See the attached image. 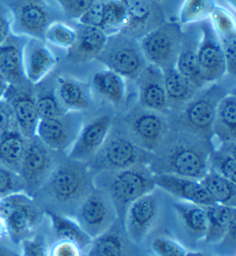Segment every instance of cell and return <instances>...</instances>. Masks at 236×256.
<instances>
[{"instance_id": "cell-3", "label": "cell", "mask_w": 236, "mask_h": 256, "mask_svg": "<svg viewBox=\"0 0 236 256\" xmlns=\"http://www.w3.org/2000/svg\"><path fill=\"white\" fill-rule=\"evenodd\" d=\"M154 152L141 148L127 130L112 126L108 136L88 163L91 172H116L136 164H150Z\"/></svg>"}, {"instance_id": "cell-20", "label": "cell", "mask_w": 236, "mask_h": 256, "mask_svg": "<svg viewBox=\"0 0 236 256\" xmlns=\"http://www.w3.org/2000/svg\"><path fill=\"white\" fill-rule=\"evenodd\" d=\"M135 80L138 84V100L142 108L158 113L168 111L162 69L148 63Z\"/></svg>"}, {"instance_id": "cell-11", "label": "cell", "mask_w": 236, "mask_h": 256, "mask_svg": "<svg viewBox=\"0 0 236 256\" xmlns=\"http://www.w3.org/2000/svg\"><path fill=\"white\" fill-rule=\"evenodd\" d=\"M76 216L82 230L94 239L113 226L116 208L108 194L94 189L78 206Z\"/></svg>"}, {"instance_id": "cell-37", "label": "cell", "mask_w": 236, "mask_h": 256, "mask_svg": "<svg viewBox=\"0 0 236 256\" xmlns=\"http://www.w3.org/2000/svg\"><path fill=\"white\" fill-rule=\"evenodd\" d=\"M88 248L86 256H124L126 254L122 239L110 230L94 238Z\"/></svg>"}, {"instance_id": "cell-7", "label": "cell", "mask_w": 236, "mask_h": 256, "mask_svg": "<svg viewBox=\"0 0 236 256\" xmlns=\"http://www.w3.org/2000/svg\"><path fill=\"white\" fill-rule=\"evenodd\" d=\"M154 172L149 164H136L113 172L107 190L116 208H126L130 202L155 190Z\"/></svg>"}, {"instance_id": "cell-1", "label": "cell", "mask_w": 236, "mask_h": 256, "mask_svg": "<svg viewBox=\"0 0 236 256\" xmlns=\"http://www.w3.org/2000/svg\"><path fill=\"white\" fill-rule=\"evenodd\" d=\"M158 155L154 154L150 169L154 174L186 177L200 180L208 169L210 142L188 134L180 133L166 147L160 146Z\"/></svg>"}, {"instance_id": "cell-16", "label": "cell", "mask_w": 236, "mask_h": 256, "mask_svg": "<svg viewBox=\"0 0 236 256\" xmlns=\"http://www.w3.org/2000/svg\"><path fill=\"white\" fill-rule=\"evenodd\" d=\"M112 126L113 118L110 114L96 116V119L84 124L69 149V158L84 163L90 162L102 148Z\"/></svg>"}, {"instance_id": "cell-17", "label": "cell", "mask_w": 236, "mask_h": 256, "mask_svg": "<svg viewBox=\"0 0 236 256\" xmlns=\"http://www.w3.org/2000/svg\"><path fill=\"white\" fill-rule=\"evenodd\" d=\"M126 7L127 24L121 33L140 40L146 33L164 22L160 2L152 0H121Z\"/></svg>"}, {"instance_id": "cell-53", "label": "cell", "mask_w": 236, "mask_h": 256, "mask_svg": "<svg viewBox=\"0 0 236 256\" xmlns=\"http://www.w3.org/2000/svg\"><path fill=\"white\" fill-rule=\"evenodd\" d=\"M227 2L230 4V5L233 7V8L235 10V6H236V0H227Z\"/></svg>"}, {"instance_id": "cell-35", "label": "cell", "mask_w": 236, "mask_h": 256, "mask_svg": "<svg viewBox=\"0 0 236 256\" xmlns=\"http://www.w3.org/2000/svg\"><path fill=\"white\" fill-rule=\"evenodd\" d=\"M34 96L40 119L56 118L68 112L57 97L56 86L52 84L42 85L36 92H34Z\"/></svg>"}, {"instance_id": "cell-4", "label": "cell", "mask_w": 236, "mask_h": 256, "mask_svg": "<svg viewBox=\"0 0 236 256\" xmlns=\"http://www.w3.org/2000/svg\"><path fill=\"white\" fill-rule=\"evenodd\" d=\"M224 96L222 86L213 84L205 91L193 96L183 106L180 122L183 130L202 140L210 142L213 138L212 125L218 102Z\"/></svg>"}, {"instance_id": "cell-36", "label": "cell", "mask_w": 236, "mask_h": 256, "mask_svg": "<svg viewBox=\"0 0 236 256\" xmlns=\"http://www.w3.org/2000/svg\"><path fill=\"white\" fill-rule=\"evenodd\" d=\"M127 24L126 7L121 0L104 2L102 30L107 36L119 34Z\"/></svg>"}, {"instance_id": "cell-44", "label": "cell", "mask_w": 236, "mask_h": 256, "mask_svg": "<svg viewBox=\"0 0 236 256\" xmlns=\"http://www.w3.org/2000/svg\"><path fill=\"white\" fill-rule=\"evenodd\" d=\"M21 254L22 256H49L48 247L44 236H35L21 240Z\"/></svg>"}, {"instance_id": "cell-28", "label": "cell", "mask_w": 236, "mask_h": 256, "mask_svg": "<svg viewBox=\"0 0 236 256\" xmlns=\"http://www.w3.org/2000/svg\"><path fill=\"white\" fill-rule=\"evenodd\" d=\"M26 138L18 127L10 128L0 134V163L19 174Z\"/></svg>"}, {"instance_id": "cell-49", "label": "cell", "mask_w": 236, "mask_h": 256, "mask_svg": "<svg viewBox=\"0 0 236 256\" xmlns=\"http://www.w3.org/2000/svg\"><path fill=\"white\" fill-rule=\"evenodd\" d=\"M8 82L5 80V77L2 76V74H0V100H2L4 98V94H5V92L7 90V88H8Z\"/></svg>"}, {"instance_id": "cell-23", "label": "cell", "mask_w": 236, "mask_h": 256, "mask_svg": "<svg viewBox=\"0 0 236 256\" xmlns=\"http://www.w3.org/2000/svg\"><path fill=\"white\" fill-rule=\"evenodd\" d=\"M154 180L156 186L186 202L200 206L216 204L207 194L205 188L196 180L169 175V174H154Z\"/></svg>"}, {"instance_id": "cell-32", "label": "cell", "mask_w": 236, "mask_h": 256, "mask_svg": "<svg viewBox=\"0 0 236 256\" xmlns=\"http://www.w3.org/2000/svg\"><path fill=\"white\" fill-rule=\"evenodd\" d=\"M47 214L50 219L54 233L60 240L71 241V242L78 244L82 250L90 246L92 239L82 230L77 222L52 211H47Z\"/></svg>"}, {"instance_id": "cell-40", "label": "cell", "mask_w": 236, "mask_h": 256, "mask_svg": "<svg viewBox=\"0 0 236 256\" xmlns=\"http://www.w3.org/2000/svg\"><path fill=\"white\" fill-rule=\"evenodd\" d=\"M210 21L221 41L236 36L235 35V20L232 14L222 7L216 6L210 16Z\"/></svg>"}, {"instance_id": "cell-12", "label": "cell", "mask_w": 236, "mask_h": 256, "mask_svg": "<svg viewBox=\"0 0 236 256\" xmlns=\"http://www.w3.org/2000/svg\"><path fill=\"white\" fill-rule=\"evenodd\" d=\"M83 125L82 112L69 111L56 118L38 120L35 136L52 152H68Z\"/></svg>"}, {"instance_id": "cell-6", "label": "cell", "mask_w": 236, "mask_h": 256, "mask_svg": "<svg viewBox=\"0 0 236 256\" xmlns=\"http://www.w3.org/2000/svg\"><path fill=\"white\" fill-rule=\"evenodd\" d=\"M96 60L105 64L107 69L128 80H136L148 64L141 52L138 40L122 33L108 36L102 54Z\"/></svg>"}, {"instance_id": "cell-15", "label": "cell", "mask_w": 236, "mask_h": 256, "mask_svg": "<svg viewBox=\"0 0 236 256\" xmlns=\"http://www.w3.org/2000/svg\"><path fill=\"white\" fill-rule=\"evenodd\" d=\"M30 85V83L22 85L10 84L2 98V100L6 102L12 110L18 128L26 138L35 136L36 126L40 120L35 104L34 91L32 90Z\"/></svg>"}, {"instance_id": "cell-48", "label": "cell", "mask_w": 236, "mask_h": 256, "mask_svg": "<svg viewBox=\"0 0 236 256\" xmlns=\"http://www.w3.org/2000/svg\"><path fill=\"white\" fill-rule=\"evenodd\" d=\"M10 22H12V19H10L8 8L0 4V44L10 34Z\"/></svg>"}, {"instance_id": "cell-52", "label": "cell", "mask_w": 236, "mask_h": 256, "mask_svg": "<svg viewBox=\"0 0 236 256\" xmlns=\"http://www.w3.org/2000/svg\"><path fill=\"white\" fill-rule=\"evenodd\" d=\"M186 256H210L204 253H199V252H188Z\"/></svg>"}, {"instance_id": "cell-25", "label": "cell", "mask_w": 236, "mask_h": 256, "mask_svg": "<svg viewBox=\"0 0 236 256\" xmlns=\"http://www.w3.org/2000/svg\"><path fill=\"white\" fill-rule=\"evenodd\" d=\"M56 92L60 104L68 112H83L92 104L90 86L74 78L62 76L57 78Z\"/></svg>"}, {"instance_id": "cell-41", "label": "cell", "mask_w": 236, "mask_h": 256, "mask_svg": "<svg viewBox=\"0 0 236 256\" xmlns=\"http://www.w3.org/2000/svg\"><path fill=\"white\" fill-rule=\"evenodd\" d=\"M24 191V183L20 174L6 168L0 163V198Z\"/></svg>"}, {"instance_id": "cell-54", "label": "cell", "mask_w": 236, "mask_h": 256, "mask_svg": "<svg viewBox=\"0 0 236 256\" xmlns=\"http://www.w3.org/2000/svg\"><path fill=\"white\" fill-rule=\"evenodd\" d=\"M152 2H160V0H152Z\"/></svg>"}, {"instance_id": "cell-30", "label": "cell", "mask_w": 236, "mask_h": 256, "mask_svg": "<svg viewBox=\"0 0 236 256\" xmlns=\"http://www.w3.org/2000/svg\"><path fill=\"white\" fill-rule=\"evenodd\" d=\"M94 90L114 105H120L126 98L124 78L114 71L106 69L96 72L92 78Z\"/></svg>"}, {"instance_id": "cell-18", "label": "cell", "mask_w": 236, "mask_h": 256, "mask_svg": "<svg viewBox=\"0 0 236 256\" xmlns=\"http://www.w3.org/2000/svg\"><path fill=\"white\" fill-rule=\"evenodd\" d=\"M158 198L150 194L130 202L126 211V230L130 240L140 244L148 236L158 216Z\"/></svg>"}, {"instance_id": "cell-51", "label": "cell", "mask_w": 236, "mask_h": 256, "mask_svg": "<svg viewBox=\"0 0 236 256\" xmlns=\"http://www.w3.org/2000/svg\"><path fill=\"white\" fill-rule=\"evenodd\" d=\"M7 236V227H6V224H5V220L2 216H0V240L2 239V238H5Z\"/></svg>"}, {"instance_id": "cell-13", "label": "cell", "mask_w": 236, "mask_h": 256, "mask_svg": "<svg viewBox=\"0 0 236 256\" xmlns=\"http://www.w3.org/2000/svg\"><path fill=\"white\" fill-rule=\"evenodd\" d=\"M128 133L133 140L150 152H157L169 133L166 120L158 112L140 108L126 116Z\"/></svg>"}, {"instance_id": "cell-27", "label": "cell", "mask_w": 236, "mask_h": 256, "mask_svg": "<svg viewBox=\"0 0 236 256\" xmlns=\"http://www.w3.org/2000/svg\"><path fill=\"white\" fill-rule=\"evenodd\" d=\"M213 136L222 142H235L236 138V97L224 94L218 102L212 125Z\"/></svg>"}, {"instance_id": "cell-43", "label": "cell", "mask_w": 236, "mask_h": 256, "mask_svg": "<svg viewBox=\"0 0 236 256\" xmlns=\"http://www.w3.org/2000/svg\"><path fill=\"white\" fill-rule=\"evenodd\" d=\"M68 19L78 20L85 10L99 0H56Z\"/></svg>"}, {"instance_id": "cell-9", "label": "cell", "mask_w": 236, "mask_h": 256, "mask_svg": "<svg viewBox=\"0 0 236 256\" xmlns=\"http://www.w3.org/2000/svg\"><path fill=\"white\" fill-rule=\"evenodd\" d=\"M0 216L5 220L7 236L13 242H20L42 219L41 210L24 192L2 198Z\"/></svg>"}, {"instance_id": "cell-45", "label": "cell", "mask_w": 236, "mask_h": 256, "mask_svg": "<svg viewBox=\"0 0 236 256\" xmlns=\"http://www.w3.org/2000/svg\"><path fill=\"white\" fill-rule=\"evenodd\" d=\"M102 8H104V2L99 0L96 4H94L90 8H88L82 16L78 18V24H84V26L96 27L102 30Z\"/></svg>"}, {"instance_id": "cell-14", "label": "cell", "mask_w": 236, "mask_h": 256, "mask_svg": "<svg viewBox=\"0 0 236 256\" xmlns=\"http://www.w3.org/2000/svg\"><path fill=\"white\" fill-rule=\"evenodd\" d=\"M200 36L198 63L205 83H214L226 74V63L222 44L210 24V19L199 22Z\"/></svg>"}, {"instance_id": "cell-10", "label": "cell", "mask_w": 236, "mask_h": 256, "mask_svg": "<svg viewBox=\"0 0 236 256\" xmlns=\"http://www.w3.org/2000/svg\"><path fill=\"white\" fill-rule=\"evenodd\" d=\"M52 152L38 136L26 138L19 174L24 183V190L30 194L40 190L55 169Z\"/></svg>"}, {"instance_id": "cell-26", "label": "cell", "mask_w": 236, "mask_h": 256, "mask_svg": "<svg viewBox=\"0 0 236 256\" xmlns=\"http://www.w3.org/2000/svg\"><path fill=\"white\" fill-rule=\"evenodd\" d=\"M162 72L168 110H182L188 100H191L198 90L176 69V66L168 68L162 70Z\"/></svg>"}, {"instance_id": "cell-33", "label": "cell", "mask_w": 236, "mask_h": 256, "mask_svg": "<svg viewBox=\"0 0 236 256\" xmlns=\"http://www.w3.org/2000/svg\"><path fill=\"white\" fill-rule=\"evenodd\" d=\"M205 188L207 194L216 204L235 208L236 202V186L235 182L224 178L213 172H208L199 180Z\"/></svg>"}, {"instance_id": "cell-46", "label": "cell", "mask_w": 236, "mask_h": 256, "mask_svg": "<svg viewBox=\"0 0 236 256\" xmlns=\"http://www.w3.org/2000/svg\"><path fill=\"white\" fill-rule=\"evenodd\" d=\"M221 44H222L224 63H226V74L234 76L236 70V36L222 40Z\"/></svg>"}, {"instance_id": "cell-42", "label": "cell", "mask_w": 236, "mask_h": 256, "mask_svg": "<svg viewBox=\"0 0 236 256\" xmlns=\"http://www.w3.org/2000/svg\"><path fill=\"white\" fill-rule=\"evenodd\" d=\"M152 250L157 256H186L188 252L180 242L170 238H156L152 242Z\"/></svg>"}, {"instance_id": "cell-31", "label": "cell", "mask_w": 236, "mask_h": 256, "mask_svg": "<svg viewBox=\"0 0 236 256\" xmlns=\"http://www.w3.org/2000/svg\"><path fill=\"white\" fill-rule=\"evenodd\" d=\"M204 208H205L207 218H208L205 241L208 244L222 242L227 236V227L232 216L236 213L235 208L212 204L204 206Z\"/></svg>"}, {"instance_id": "cell-55", "label": "cell", "mask_w": 236, "mask_h": 256, "mask_svg": "<svg viewBox=\"0 0 236 256\" xmlns=\"http://www.w3.org/2000/svg\"><path fill=\"white\" fill-rule=\"evenodd\" d=\"M0 205H2V198H0Z\"/></svg>"}, {"instance_id": "cell-22", "label": "cell", "mask_w": 236, "mask_h": 256, "mask_svg": "<svg viewBox=\"0 0 236 256\" xmlns=\"http://www.w3.org/2000/svg\"><path fill=\"white\" fill-rule=\"evenodd\" d=\"M56 66V58L44 40L28 38L24 47V69L30 84H40Z\"/></svg>"}, {"instance_id": "cell-19", "label": "cell", "mask_w": 236, "mask_h": 256, "mask_svg": "<svg viewBox=\"0 0 236 256\" xmlns=\"http://www.w3.org/2000/svg\"><path fill=\"white\" fill-rule=\"evenodd\" d=\"M200 36H202V32H200L199 24L196 26V24H190L183 28L180 48L176 62V69L194 85L196 90L202 88L206 84L198 63Z\"/></svg>"}, {"instance_id": "cell-39", "label": "cell", "mask_w": 236, "mask_h": 256, "mask_svg": "<svg viewBox=\"0 0 236 256\" xmlns=\"http://www.w3.org/2000/svg\"><path fill=\"white\" fill-rule=\"evenodd\" d=\"M44 41L69 50L76 41V32L74 27L68 26L60 21H54L46 30Z\"/></svg>"}, {"instance_id": "cell-50", "label": "cell", "mask_w": 236, "mask_h": 256, "mask_svg": "<svg viewBox=\"0 0 236 256\" xmlns=\"http://www.w3.org/2000/svg\"><path fill=\"white\" fill-rule=\"evenodd\" d=\"M0 256H19L16 252L0 244Z\"/></svg>"}, {"instance_id": "cell-5", "label": "cell", "mask_w": 236, "mask_h": 256, "mask_svg": "<svg viewBox=\"0 0 236 256\" xmlns=\"http://www.w3.org/2000/svg\"><path fill=\"white\" fill-rule=\"evenodd\" d=\"M183 27L178 22H166L154 28L138 40L146 63L160 69L176 66Z\"/></svg>"}, {"instance_id": "cell-2", "label": "cell", "mask_w": 236, "mask_h": 256, "mask_svg": "<svg viewBox=\"0 0 236 256\" xmlns=\"http://www.w3.org/2000/svg\"><path fill=\"white\" fill-rule=\"evenodd\" d=\"M92 190L94 178L88 163L69 158L55 166L38 191H44L58 208H70L76 204L80 206Z\"/></svg>"}, {"instance_id": "cell-47", "label": "cell", "mask_w": 236, "mask_h": 256, "mask_svg": "<svg viewBox=\"0 0 236 256\" xmlns=\"http://www.w3.org/2000/svg\"><path fill=\"white\" fill-rule=\"evenodd\" d=\"M49 256H83L82 248L78 244L66 240H60L52 246Z\"/></svg>"}, {"instance_id": "cell-8", "label": "cell", "mask_w": 236, "mask_h": 256, "mask_svg": "<svg viewBox=\"0 0 236 256\" xmlns=\"http://www.w3.org/2000/svg\"><path fill=\"white\" fill-rule=\"evenodd\" d=\"M10 33L44 41V33L52 24L54 13L46 0H12L8 4Z\"/></svg>"}, {"instance_id": "cell-34", "label": "cell", "mask_w": 236, "mask_h": 256, "mask_svg": "<svg viewBox=\"0 0 236 256\" xmlns=\"http://www.w3.org/2000/svg\"><path fill=\"white\" fill-rule=\"evenodd\" d=\"M235 142H222L219 148L212 149L208 156V169L224 178L236 180Z\"/></svg>"}, {"instance_id": "cell-29", "label": "cell", "mask_w": 236, "mask_h": 256, "mask_svg": "<svg viewBox=\"0 0 236 256\" xmlns=\"http://www.w3.org/2000/svg\"><path fill=\"white\" fill-rule=\"evenodd\" d=\"M174 208L192 239L196 241L205 239L208 218L204 206L185 202L174 204Z\"/></svg>"}, {"instance_id": "cell-38", "label": "cell", "mask_w": 236, "mask_h": 256, "mask_svg": "<svg viewBox=\"0 0 236 256\" xmlns=\"http://www.w3.org/2000/svg\"><path fill=\"white\" fill-rule=\"evenodd\" d=\"M216 6V0H185L180 13V24H196L208 19Z\"/></svg>"}, {"instance_id": "cell-21", "label": "cell", "mask_w": 236, "mask_h": 256, "mask_svg": "<svg viewBox=\"0 0 236 256\" xmlns=\"http://www.w3.org/2000/svg\"><path fill=\"white\" fill-rule=\"evenodd\" d=\"M27 40V36L10 33L0 44V74L8 84L30 83L26 80L24 69V47Z\"/></svg>"}, {"instance_id": "cell-24", "label": "cell", "mask_w": 236, "mask_h": 256, "mask_svg": "<svg viewBox=\"0 0 236 256\" xmlns=\"http://www.w3.org/2000/svg\"><path fill=\"white\" fill-rule=\"evenodd\" d=\"M76 41L69 49V60L72 62L84 63L96 60L102 54L108 36L96 27L77 24L74 27Z\"/></svg>"}]
</instances>
